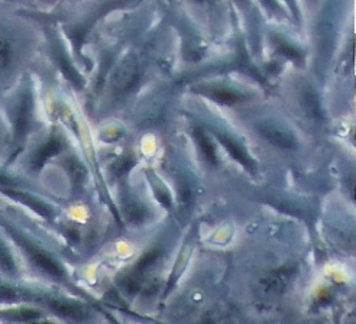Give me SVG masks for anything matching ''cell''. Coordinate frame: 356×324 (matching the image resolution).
Returning <instances> with one entry per match:
<instances>
[{
	"mask_svg": "<svg viewBox=\"0 0 356 324\" xmlns=\"http://www.w3.org/2000/svg\"><path fill=\"white\" fill-rule=\"evenodd\" d=\"M195 139H197L199 147H200L203 155L206 156V159L210 162V164H216V152H215V148H213V145H211V142L200 131H195Z\"/></svg>",
	"mask_w": 356,
	"mask_h": 324,
	"instance_id": "8fae6325",
	"label": "cell"
},
{
	"mask_svg": "<svg viewBox=\"0 0 356 324\" xmlns=\"http://www.w3.org/2000/svg\"><path fill=\"white\" fill-rule=\"evenodd\" d=\"M0 317L9 321H16V323H31L33 320L40 318L41 313L33 309H17V310L2 311L0 313Z\"/></svg>",
	"mask_w": 356,
	"mask_h": 324,
	"instance_id": "9c48e42d",
	"label": "cell"
},
{
	"mask_svg": "<svg viewBox=\"0 0 356 324\" xmlns=\"http://www.w3.org/2000/svg\"><path fill=\"white\" fill-rule=\"evenodd\" d=\"M48 307L57 313L58 316H63L65 318H74V320H83L87 316V310L81 307L80 304L70 302L65 300H47Z\"/></svg>",
	"mask_w": 356,
	"mask_h": 324,
	"instance_id": "3957f363",
	"label": "cell"
},
{
	"mask_svg": "<svg viewBox=\"0 0 356 324\" xmlns=\"http://www.w3.org/2000/svg\"><path fill=\"white\" fill-rule=\"evenodd\" d=\"M31 111H32V99L29 92H25L13 109L12 126H13V142L16 145H21L29 131Z\"/></svg>",
	"mask_w": 356,
	"mask_h": 324,
	"instance_id": "7a4b0ae2",
	"label": "cell"
},
{
	"mask_svg": "<svg viewBox=\"0 0 356 324\" xmlns=\"http://www.w3.org/2000/svg\"><path fill=\"white\" fill-rule=\"evenodd\" d=\"M158 258V252L154 250V252H149V254H147L144 258H142L139 261V264L136 265V271L140 273V271H145V269Z\"/></svg>",
	"mask_w": 356,
	"mask_h": 324,
	"instance_id": "4fadbf2b",
	"label": "cell"
},
{
	"mask_svg": "<svg viewBox=\"0 0 356 324\" xmlns=\"http://www.w3.org/2000/svg\"><path fill=\"white\" fill-rule=\"evenodd\" d=\"M0 268L5 269V271L8 273H15V262H13V258L10 257L9 250L6 249L5 243L0 241Z\"/></svg>",
	"mask_w": 356,
	"mask_h": 324,
	"instance_id": "7c38bea8",
	"label": "cell"
},
{
	"mask_svg": "<svg viewBox=\"0 0 356 324\" xmlns=\"http://www.w3.org/2000/svg\"><path fill=\"white\" fill-rule=\"evenodd\" d=\"M6 226V225H5ZM9 235L17 242V245H19L25 252L26 255L29 257V259L37 265L38 268H41L44 273L56 277V278H63L64 277V271L63 268L52 259L45 250H42L41 248H38L37 245H33L29 239H26L22 233L19 230L13 229L12 226H6Z\"/></svg>",
	"mask_w": 356,
	"mask_h": 324,
	"instance_id": "6da1fadb",
	"label": "cell"
},
{
	"mask_svg": "<svg viewBox=\"0 0 356 324\" xmlns=\"http://www.w3.org/2000/svg\"><path fill=\"white\" fill-rule=\"evenodd\" d=\"M15 61V45L9 33L0 25V73L8 71Z\"/></svg>",
	"mask_w": 356,
	"mask_h": 324,
	"instance_id": "5b68a950",
	"label": "cell"
},
{
	"mask_svg": "<svg viewBox=\"0 0 356 324\" xmlns=\"http://www.w3.org/2000/svg\"><path fill=\"white\" fill-rule=\"evenodd\" d=\"M207 95L213 100H216V102L223 103V104H234L236 102L243 100V96H241L235 92H229V90H225V88H210Z\"/></svg>",
	"mask_w": 356,
	"mask_h": 324,
	"instance_id": "30bf717a",
	"label": "cell"
},
{
	"mask_svg": "<svg viewBox=\"0 0 356 324\" xmlns=\"http://www.w3.org/2000/svg\"><path fill=\"white\" fill-rule=\"evenodd\" d=\"M259 132L262 133V136H264L266 140L273 142L274 145H277V147H280V148L291 149V148L296 147L294 138H293L289 132L282 131V129H280V128H275V126H268V124H266V126H261Z\"/></svg>",
	"mask_w": 356,
	"mask_h": 324,
	"instance_id": "277c9868",
	"label": "cell"
},
{
	"mask_svg": "<svg viewBox=\"0 0 356 324\" xmlns=\"http://www.w3.org/2000/svg\"><path fill=\"white\" fill-rule=\"evenodd\" d=\"M218 138H219V140L223 143L225 148L229 151V154L232 155L236 161H239L243 167L252 168V161H251V158H249V156L246 155V152L238 145V143H236L235 140H232V139L225 136V135H218Z\"/></svg>",
	"mask_w": 356,
	"mask_h": 324,
	"instance_id": "ba28073f",
	"label": "cell"
},
{
	"mask_svg": "<svg viewBox=\"0 0 356 324\" xmlns=\"http://www.w3.org/2000/svg\"><path fill=\"white\" fill-rule=\"evenodd\" d=\"M25 324H51V323H35V321H31V323H25Z\"/></svg>",
	"mask_w": 356,
	"mask_h": 324,
	"instance_id": "5bb4252c",
	"label": "cell"
},
{
	"mask_svg": "<svg viewBox=\"0 0 356 324\" xmlns=\"http://www.w3.org/2000/svg\"><path fill=\"white\" fill-rule=\"evenodd\" d=\"M2 191L9 194L10 197H13V199L19 200L24 204L32 207L35 211H38L41 216H44V218H49V216H51V210L44 203H41L37 199H33V197H31V195H28L25 193H21V191H17V190H12V188H2Z\"/></svg>",
	"mask_w": 356,
	"mask_h": 324,
	"instance_id": "52a82bcc",
	"label": "cell"
},
{
	"mask_svg": "<svg viewBox=\"0 0 356 324\" xmlns=\"http://www.w3.org/2000/svg\"><path fill=\"white\" fill-rule=\"evenodd\" d=\"M60 149H61L60 140H58V139H54V138L49 139V140L45 143V145L41 147V148L38 149V152L35 154L33 161H32L33 168H41L51 156H54L56 154H58Z\"/></svg>",
	"mask_w": 356,
	"mask_h": 324,
	"instance_id": "8992f818",
	"label": "cell"
}]
</instances>
